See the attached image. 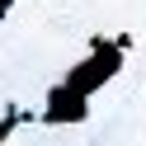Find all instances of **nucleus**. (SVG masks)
Wrapping results in <instances>:
<instances>
[{
    "label": "nucleus",
    "mask_w": 146,
    "mask_h": 146,
    "mask_svg": "<svg viewBox=\"0 0 146 146\" xmlns=\"http://www.w3.org/2000/svg\"><path fill=\"white\" fill-rule=\"evenodd\" d=\"M118 61H123V47H113V42H99V47L90 52V57L80 61V66L71 71L66 80H61V85H71L76 94H85V99H90V90H99V85H104V80L118 71Z\"/></svg>",
    "instance_id": "nucleus-1"
},
{
    "label": "nucleus",
    "mask_w": 146,
    "mask_h": 146,
    "mask_svg": "<svg viewBox=\"0 0 146 146\" xmlns=\"http://www.w3.org/2000/svg\"><path fill=\"white\" fill-rule=\"evenodd\" d=\"M85 113H90L85 94H76L71 85H57V90L47 94V108H42V118H47V123H80Z\"/></svg>",
    "instance_id": "nucleus-2"
},
{
    "label": "nucleus",
    "mask_w": 146,
    "mask_h": 146,
    "mask_svg": "<svg viewBox=\"0 0 146 146\" xmlns=\"http://www.w3.org/2000/svg\"><path fill=\"white\" fill-rule=\"evenodd\" d=\"M19 108H5V118H0V146H5V141H10V132H14V123H19Z\"/></svg>",
    "instance_id": "nucleus-3"
},
{
    "label": "nucleus",
    "mask_w": 146,
    "mask_h": 146,
    "mask_svg": "<svg viewBox=\"0 0 146 146\" xmlns=\"http://www.w3.org/2000/svg\"><path fill=\"white\" fill-rule=\"evenodd\" d=\"M10 5H14V0H0V19H5V14H10Z\"/></svg>",
    "instance_id": "nucleus-4"
}]
</instances>
